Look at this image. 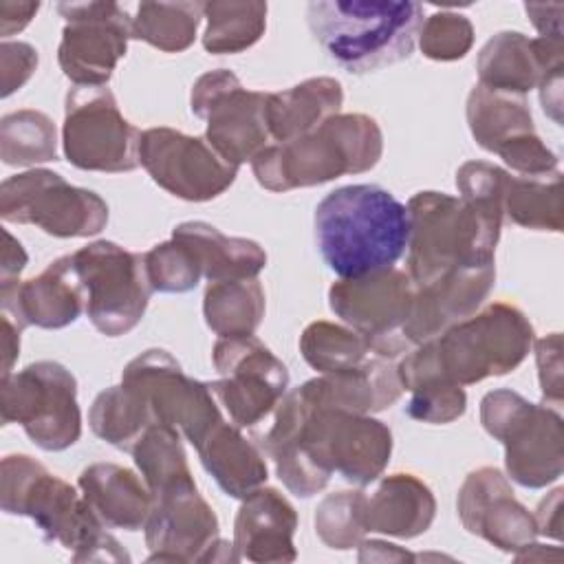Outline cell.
I'll return each mask as SVG.
<instances>
[{
    "label": "cell",
    "instance_id": "obj_1",
    "mask_svg": "<svg viewBox=\"0 0 564 564\" xmlns=\"http://www.w3.org/2000/svg\"><path fill=\"white\" fill-rule=\"evenodd\" d=\"M273 412V423L258 445L297 498L319 494L333 474L366 487L390 463L392 432L370 414L317 405L304 386L286 392Z\"/></svg>",
    "mask_w": 564,
    "mask_h": 564
},
{
    "label": "cell",
    "instance_id": "obj_2",
    "mask_svg": "<svg viewBox=\"0 0 564 564\" xmlns=\"http://www.w3.org/2000/svg\"><path fill=\"white\" fill-rule=\"evenodd\" d=\"M533 335L529 317L518 306L494 302L410 348L397 361L403 392L423 381L474 386L487 377H502L524 361Z\"/></svg>",
    "mask_w": 564,
    "mask_h": 564
},
{
    "label": "cell",
    "instance_id": "obj_3",
    "mask_svg": "<svg viewBox=\"0 0 564 564\" xmlns=\"http://www.w3.org/2000/svg\"><path fill=\"white\" fill-rule=\"evenodd\" d=\"M313 225L319 256L339 280L392 269L408 249V207L372 183L328 192Z\"/></svg>",
    "mask_w": 564,
    "mask_h": 564
},
{
    "label": "cell",
    "instance_id": "obj_4",
    "mask_svg": "<svg viewBox=\"0 0 564 564\" xmlns=\"http://www.w3.org/2000/svg\"><path fill=\"white\" fill-rule=\"evenodd\" d=\"M0 507L31 518L42 538L70 551L75 562H130L84 496L26 454L2 458Z\"/></svg>",
    "mask_w": 564,
    "mask_h": 564
},
{
    "label": "cell",
    "instance_id": "obj_5",
    "mask_svg": "<svg viewBox=\"0 0 564 564\" xmlns=\"http://www.w3.org/2000/svg\"><path fill=\"white\" fill-rule=\"evenodd\" d=\"M408 275L414 286L456 269L491 267L505 212L445 192H419L408 200Z\"/></svg>",
    "mask_w": 564,
    "mask_h": 564
},
{
    "label": "cell",
    "instance_id": "obj_6",
    "mask_svg": "<svg viewBox=\"0 0 564 564\" xmlns=\"http://www.w3.org/2000/svg\"><path fill=\"white\" fill-rule=\"evenodd\" d=\"M306 24L322 51L344 70L364 75L412 55L423 4L392 0H313Z\"/></svg>",
    "mask_w": 564,
    "mask_h": 564
},
{
    "label": "cell",
    "instance_id": "obj_7",
    "mask_svg": "<svg viewBox=\"0 0 564 564\" xmlns=\"http://www.w3.org/2000/svg\"><path fill=\"white\" fill-rule=\"evenodd\" d=\"M381 154L379 123L361 112H339L304 137L267 145L251 159V170L264 189L291 192L368 172Z\"/></svg>",
    "mask_w": 564,
    "mask_h": 564
},
{
    "label": "cell",
    "instance_id": "obj_8",
    "mask_svg": "<svg viewBox=\"0 0 564 564\" xmlns=\"http://www.w3.org/2000/svg\"><path fill=\"white\" fill-rule=\"evenodd\" d=\"M485 432L502 443L505 467L524 489H544L564 471V427L557 410L498 388L480 401Z\"/></svg>",
    "mask_w": 564,
    "mask_h": 564
},
{
    "label": "cell",
    "instance_id": "obj_9",
    "mask_svg": "<svg viewBox=\"0 0 564 564\" xmlns=\"http://www.w3.org/2000/svg\"><path fill=\"white\" fill-rule=\"evenodd\" d=\"M2 425L18 423L44 452H62L82 436L77 379L57 361H35L0 381Z\"/></svg>",
    "mask_w": 564,
    "mask_h": 564
},
{
    "label": "cell",
    "instance_id": "obj_10",
    "mask_svg": "<svg viewBox=\"0 0 564 564\" xmlns=\"http://www.w3.org/2000/svg\"><path fill=\"white\" fill-rule=\"evenodd\" d=\"M0 218L35 225L55 238H88L106 227L108 205L93 189L75 187L53 170L33 167L2 181Z\"/></svg>",
    "mask_w": 564,
    "mask_h": 564
},
{
    "label": "cell",
    "instance_id": "obj_11",
    "mask_svg": "<svg viewBox=\"0 0 564 564\" xmlns=\"http://www.w3.org/2000/svg\"><path fill=\"white\" fill-rule=\"evenodd\" d=\"M141 132L121 115L106 86H73L66 93L62 148L70 165L121 174L139 167Z\"/></svg>",
    "mask_w": 564,
    "mask_h": 564
},
{
    "label": "cell",
    "instance_id": "obj_12",
    "mask_svg": "<svg viewBox=\"0 0 564 564\" xmlns=\"http://www.w3.org/2000/svg\"><path fill=\"white\" fill-rule=\"evenodd\" d=\"M73 262L86 291L90 324L106 337L130 333L143 319L154 293L145 275L143 253L97 240L77 249Z\"/></svg>",
    "mask_w": 564,
    "mask_h": 564
},
{
    "label": "cell",
    "instance_id": "obj_13",
    "mask_svg": "<svg viewBox=\"0 0 564 564\" xmlns=\"http://www.w3.org/2000/svg\"><path fill=\"white\" fill-rule=\"evenodd\" d=\"M267 97L269 93L247 90L231 70L216 68L194 82L189 106L207 123V143L227 163L240 167L271 145L264 115Z\"/></svg>",
    "mask_w": 564,
    "mask_h": 564
},
{
    "label": "cell",
    "instance_id": "obj_14",
    "mask_svg": "<svg viewBox=\"0 0 564 564\" xmlns=\"http://www.w3.org/2000/svg\"><path fill=\"white\" fill-rule=\"evenodd\" d=\"M212 361L220 375L212 392L238 427L258 425L289 392L286 366L253 335L218 337Z\"/></svg>",
    "mask_w": 564,
    "mask_h": 564
},
{
    "label": "cell",
    "instance_id": "obj_15",
    "mask_svg": "<svg viewBox=\"0 0 564 564\" xmlns=\"http://www.w3.org/2000/svg\"><path fill=\"white\" fill-rule=\"evenodd\" d=\"M414 284L405 271L383 269L361 278L337 280L328 289L330 311L366 337L379 357L399 361L412 346L403 337Z\"/></svg>",
    "mask_w": 564,
    "mask_h": 564
},
{
    "label": "cell",
    "instance_id": "obj_16",
    "mask_svg": "<svg viewBox=\"0 0 564 564\" xmlns=\"http://www.w3.org/2000/svg\"><path fill=\"white\" fill-rule=\"evenodd\" d=\"M143 529L148 562H238L234 544L218 538V518L194 478L154 494Z\"/></svg>",
    "mask_w": 564,
    "mask_h": 564
},
{
    "label": "cell",
    "instance_id": "obj_17",
    "mask_svg": "<svg viewBox=\"0 0 564 564\" xmlns=\"http://www.w3.org/2000/svg\"><path fill=\"white\" fill-rule=\"evenodd\" d=\"M121 383L145 397L156 423L176 427L194 447L225 419L212 386L187 377L181 364L163 348H150L134 357L123 368Z\"/></svg>",
    "mask_w": 564,
    "mask_h": 564
},
{
    "label": "cell",
    "instance_id": "obj_18",
    "mask_svg": "<svg viewBox=\"0 0 564 564\" xmlns=\"http://www.w3.org/2000/svg\"><path fill=\"white\" fill-rule=\"evenodd\" d=\"M66 20L57 48L62 73L75 86H106L128 51L132 18L117 2H59Z\"/></svg>",
    "mask_w": 564,
    "mask_h": 564
},
{
    "label": "cell",
    "instance_id": "obj_19",
    "mask_svg": "<svg viewBox=\"0 0 564 564\" xmlns=\"http://www.w3.org/2000/svg\"><path fill=\"white\" fill-rule=\"evenodd\" d=\"M139 165L161 189L189 203L218 198L238 176V167L227 163L207 139L165 126L141 132Z\"/></svg>",
    "mask_w": 564,
    "mask_h": 564
},
{
    "label": "cell",
    "instance_id": "obj_20",
    "mask_svg": "<svg viewBox=\"0 0 564 564\" xmlns=\"http://www.w3.org/2000/svg\"><path fill=\"white\" fill-rule=\"evenodd\" d=\"M465 115L476 143L498 154L520 176L557 170V154L535 132L524 97L476 84L467 95Z\"/></svg>",
    "mask_w": 564,
    "mask_h": 564
},
{
    "label": "cell",
    "instance_id": "obj_21",
    "mask_svg": "<svg viewBox=\"0 0 564 564\" xmlns=\"http://www.w3.org/2000/svg\"><path fill=\"white\" fill-rule=\"evenodd\" d=\"M456 511L467 533L505 553H518L538 538L533 513L516 498L498 467H478L465 476Z\"/></svg>",
    "mask_w": 564,
    "mask_h": 564
},
{
    "label": "cell",
    "instance_id": "obj_22",
    "mask_svg": "<svg viewBox=\"0 0 564 564\" xmlns=\"http://www.w3.org/2000/svg\"><path fill=\"white\" fill-rule=\"evenodd\" d=\"M496 284V267L456 269L430 284L414 286L403 337L414 348L438 337L449 326L471 317L489 297Z\"/></svg>",
    "mask_w": 564,
    "mask_h": 564
},
{
    "label": "cell",
    "instance_id": "obj_23",
    "mask_svg": "<svg viewBox=\"0 0 564 564\" xmlns=\"http://www.w3.org/2000/svg\"><path fill=\"white\" fill-rule=\"evenodd\" d=\"M0 311L37 328H64L86 313V291L73 253L53 260L40 275L0 286Z\"/></svg>",
    "mask_w": 564,
    "mask_h": 564
},
{
    "label": "cell",
    "instance_id": "obj_24",
    "mask_svg": "<svg viewBox=\"0 0 564 564\" xmlns=\"http://www.w3.org/2000/svg\"><path fill=\"white\" fill-rule=\"evenodd\" d=\"M564 40L527 37L520 31H500L478 53V84L491 90L520 95L538 88L540 82L562 70Z\"/></svg>",
    "mask_w": 564,
    "mask_h": 564
},
{
    "label": "cell",
    "instance_id": "obj_25",
    "mask_svg": "<svg viewBox=\"0 0 564 564\" xmlns=\"http://www.w3.org/2000/svg\"><path fill=\"white\" fill-rule=\"evenodd\" d=\"M297 513L293 505L273 487H258L247 498L234 520V553L256 564L295 562L293 533Z\"/></svg>",
    "mask_w": 564,
    "mask_h": 564
},
{
    "label": "cell",
    "instance_id": "obj_26",
    "mask_svg": "<svg viewBox=\"0 0 564 564\" xmlns=\"http://www.w3.org/2000/svg\"><path fill=\"white\" fill-rule=\"evenodd\" d=\"M436 516L432 489L412 474L383 476L375 491L364 494L361 518L366 533L412 540L425 533Z\"/></svg>",
    "mask_w": 564,
    "mask_h": 564
},
{
    "label": "cell",
    "instance_id": "obj_27",
    "mask_svg": "<svg viewBox=\"0 0 564 564\" xmlns=\"http://www.w3.org/2000/svg\"><path fill=\"white\" fill-rule=\"evenodd\" d=\"M317 405L348 410L357 414H375L392 408L403 386L397 361L372 355L364 366L337 375H319L302 383Z\"/></svg>",
    "mask_w": 564,
    "mask_h": 564
},
{
    "label": "cell",
    "instance_id": "obj_28",
    "mask_svg": "<svg viewBox=\"0 0 564 564\" xmlns=\"http://www.w3.org/2000/svg\"><path fill=\"white\" fill-rule=\"evenodd\" d=\"M77 487L108 529L139 531L154 507V496L143 476L115 463L88 465L82 469Z\"/></svg>",
    "mask_w": 564,
    "mask_h": 564
},
{
    "label": "cell",
    "instance_id": "obj_29",
    "mask_svg": "<svg viewBox=\"0 0 564 564\" xmlns=\"http://www.w3.org/2000/svg\"><path fill=\"white\" fill-rule=\"evenodd\" d=\"M236 423L220 419L194 447L205 471L231 498H247L267 482V460L258 443L249 441Z\"/></svg>",
    "mask_w": 564,
    "mask_h": 564
},
{
    "label": "cell",
    "instance_id": "obj_30",
    "mask_svg": "<svg viewBox=\"0 0 564 564\" xmlns=\"http://www.w3.org/2000/svg\"><path fill=\"white\" fill-rule=\"evenodd\" d=\"M344 88L333 77H311L286 90L269 93L267 128L275 143H286L317 130L326 119L339 115Z\"/></svg>",
    "mask_w": 564,
    "mask_h": 564
},
{
    "label": "cell",
    "instance_id": "obj_31",
    "mask_svg": "<svg viewBox=\"0 0 564 564\" xmlns=\"http://www.w3.org/2000/svg\"><path fill=\"white\" fill-rule=\"evenodd\" d=\"M172 238L187 245L207 282L258 278L267 267V251L249 238L225 236L203 220H187L172 229Z\"/></svg>",
    "mask_w": 564,
    "mask_h": 564
},
{
    "label": "cell",
    "instance_id": "obj_32",
    "mask_svg": "<svg viewBox=\"0 0 564 564\" xmlns=\"http://www.w3.org/2000/svg\"><path fill=\"white\" fill-rule=\"evenodd\" d=\"M264 289L258 278L209 282L203 295V317L218 337L253 335L264 317Z\"/></svg>",
    "mask_w": 564,
    "mask_h": 564
},
{
    "label": "cell",
    "instance_id": "obj_33",
    "mask_svg": "<svg viewBox=\"0 0 564 564\" xmlns=\"http://www.w3.org/2000/svg\"><path fill=\"white\" fill-rule=\"evenodd\" d=\"M154 423L156 419L145 397L126 383L101 390L88 410L93 434L121 452H132L137 441Z\"/></svg>",
    "mask_w": 564,
    "mask_h": 564
},
{
    "label": "cell",
    "instance_id": "obj_34",
    "mask_svg": "<svg viewBox=\"0 0 564 564\" xmlns=\"http://www.w3.org/2000/svg\"><path fill=\"white\" fill-rule=\"evenodd\" d=\"M502 209L511 223L535 231H562V172L538 176H507Z\"/></svg>",
    "mask_w": 564,
    "mask_h": 564
},
{
    "label": "cell",
    "instance_id": "obj_35",
    "mask_svg": "<svg viewBox=\"0 0 564 564\" xmlns=\"http://www.w3.org/2000/svg\"><path fill=\"white\" fill-rule=\"evenodd\" d=\"M207 22L203 48L212 55H234L251 48L267 29V2L212 0L203 2Z\"/></svg>",
    "mask_w": 564,
    "mask_h": 564
},
{
    "label": "cell",
    "instance_id": "obj_36",
    "mask_svg": "<svg viewBox=\"0 0 564 564\" xmlns=\"http://www.w3.org/2000/svg\"><path fill=\"white\" fill-rule=\"evenodd\" d=\"M203 2H141L132 18V37L163 53H181L196 40Z\"/></svg>",
    "mask_w": 564,
    "mask_h": 564
},
{
    "label": "cell",
    "instance_id": "obj_37",
    "mask_svg": "<svg viewBox=\"0 0 564 564\" xmlns=\"http://www.w3.org/2000/svg\"><path fill=\"white\" fill-rule=\"evenodd\" d=\"M300 352L304 361L319 375H337L364 366L375 352L364 335L350 326L326 319L311 322L300 335Z\"/></svg>",
    "mask_w": 564,
    "mask_h": 564
},
{
    "label": "cell",
    "instance_id": "obj_38",
    "mask_svg": "<svg viewBox=\"0 0 564 564\" xmlns=\"http://www.w3.org/2000/svg\"><path fill=\"white\" fill-rule=\"evenodd\" d=\"M0 159L11 167L57 161V130L40 110H15L0 119Z\"/></svg>",
    "mask_w": 564,
    "mask_h": 564
},
{
    "label": "cell",
    "instance_id": "obj_39",
    "mask_svg": "<svg viewBox=\"0 0 564 564\" xmlns=\"http://www.w3.org/2000/svg\"><path fill=\"white\" fill-rule=\"evenodd\" d=\"M130 454L152 496L181 480L194 478L183 449L181 432L172 425H150Z\"/></svg>",
    "mask_w": 564,
    "mask_h": 564
},
{
    "label": "cell",
    "instance_id": "obj_40",
    "mask_svg": "<svg viewBox=\"0 0 564 564\" xmlns=\"http://www.w3.org/2000/svg\"><path fill=\"white\" fill-rule=\"evenodd\" d=\"M361 489L352 491H335L322 498V502L315 509V533L317 538L335 551H348L359 546V542L366 535L364 518H361V505H364Z\"/></svg>",
    "mask_w": 564,
    "mask_h": 564
},
{
    "label": "cell",
    "instance_id": "obj_41",
    "mask_svg": "<svg viewBox=\"0 0 564 564\" xmlns=\"http://www.w3.org/2000/svg\"><path fill=\"white\" fill-rule=\"evenodd\" d=\"M145 275L152 291L159 293H187L198 286L203 271L192 249L176 238L154 245L143 253Z\"/></svg>",
    "mask_w": 564,
    "mask_h": 564
},
{
    "label": "cell",
    "instance_id": "obj_42",
    "mask_svg": "<svg viewBox=\"0 0 564 564\" xmlns=\"http://www.w3.org/2000/svg\"><path fill=\"white\" fill-rule=\"evenodd\" d=\"M474 44V26L467 15L438 11L425 18L419 31V46L427 59L454 62L469 53Z\"/></svg>",
    "mask_w": 564,
    "mask_h": 564
},
{
    "label": "cell",
    "instance_id": "obj_43",
    "mask_svg": "<svg viewBox=\"0 0 564 564\" xmlns=\"http://www.w3.org/2000/svg\"><path fill=\"white\" fill-rule=\"evenodd\" d=\"M408 392L410 401L405 412L414 421L445 425L460 419L467 410V394L463 386L449 381H423Z\"/></svg>",
    "mask_w": 564,
    "mask_h": 564
},
{
    "label": "cell",
    "instance_id": "obj_44",
    "mask_svg": "<svg viewBox=\"0 0 564 564\" xmlns=\"http://www.w3.org/2000/svg\"><path fill=\"white\" fill-rule=\"evenodd\" d=\"M37 68V51L26 42H9L0 44V95L9 97L20 90Z\"/></svg>",
    "mask_w": 564,
    "mask_h": 564
},
{
    "label": "cell",
    "instance_id": "obj_45",
    "mask_svg": "<svg viewBox=\"0 0 564 564\" xmlns=\"http://www.w3.org/2000/svg\"><path fill=\"white\" fill-rule=\"evenodd\" d=\"M535 344V364H538V379L544 401L560 405L562 403V335L551 333Z\"/></svg>",
    "mask_w": 564,
    "mask_h": 564
},
{
    "label": "cell",
    "instance_id": "obj_46",
    "mask_svg": "<svg viewBox=\"0 0 564 564\" xmlns=\"http://www.w3.org/2000/svg\"><path fill=\"white\" fill-rule=\"evenodd\" d=\"M524 11L531 18V24L540 33V37L562 40V13H564L562 2H553V4L527 2Z\"/></svg>",
    "mask_w": 564,
    "mask_h": 564
},
{
    "label": "cell",
    "instance_id": "obj_47",
    "mask_svg": "<svg viewBox=\"0 0 564 564\" xmlns=\"http://www.w3.org/2000/svg\"><path fill=\"white\" fill-rule=\"evenodd\" d=\"M562 487L553 489L535 509V527L538 535H546L553 540H560L562 535Z\"/></svg>",
    "mask_w": 564,
    "mask_h": 564
},
{
    "label": "cell",
    "instance_id": "obj_48",
    "mask_svg": "<svg viewBox=\"0 0 564 564\" xmlns=\"http://www.w3.org/2000/svg\"><path fill=\"white\" fill-rule=\"evenodd\" d=\"M2 260H0V286L13 284L20 280V273L26 267V251L18 238H13L7 229L2 231Z\"/></svg>",
    "mask_w": 564,
    "mask_h": 564
},
{
    "label": "cell",
    "instance_id": "obj_49",
    "mask_svg": "<svg viewBox=\"0 0 564 564\" xmlns=\"http://www.w3.org/2000/svg\"><path fill=\"white\" fill-rule=\"evenodd\" d=\"M40 11V2H0V33L2 37H11L20 33Z\"/></svg>",
    "mask_w": 564,
    "mask_h": 564
},
{
    "label": "cell",
    "instance_id": "obj_50",
    "mask_svg": "<svg viewBox=\"0 0 564 564\" xmlns=\"http://www.w3.org/2000/svg\"><path fill=\"white\" fill-rule=\"evenodd\" d=\"M0 322H2V377H9L20 355V335L24 326L2 311H0Z\"/></svg>",
    "mask_w": 564,
    "mask_h": 564
},
{
    "label": "cell",
    "instance_id": "obj_51",
    "mask_svg": "<svg viewBox=\"0 0 564 564\" xmlns=\"http://www.w3.org/2000/svg\"><path fill=\"white\" fill-rule=\"evenodd\" d=\"M416 560V555L399 549L397 544L381 540H361L359 542V562H405Z\"/></svg>",
    "mask_w": 564,
    "mask_h": 564
},
{
    "label": "cell",
    "instance_id": "obj_52",
    "mask_svg": "<svg viewBox=\"0 0 564 564\" xmlns=\"http://www.w3.org/2000/svg\"><path fill=\"white\" fill-rule=\"evenodd\" d=\"M540 104L542 110L555 121L562 123V70L546 75L540 82Z\"/></svg>",
    "mask_w": 564,
    "mask_h": 564
}]
</instances>
